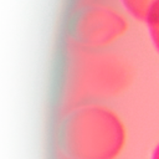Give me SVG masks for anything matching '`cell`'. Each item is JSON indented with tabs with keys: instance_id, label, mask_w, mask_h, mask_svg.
<instances>
[{
	"instance_id": "3957f363",
	"label": "cell",
	"mask_w": 159,
	"mask_h": 159,
	"mask_svg": "<svg viewBox=\"0 0 159 159\" xmlns=\"http://www.w3.org/2000/svg\"><path fill=\"white\" fill-rule=\"evenodd\" d=\"M128 30L125 16L107 4L87 5L73 22V40L77 45L101 50L119 40Z\"/></svg>"
},
{
	"instance_id": "277c9868",
	"label": "cell",
	"mask_w": 159,
	"mask_h": 159,
	"mask_svg": "<svg viewBox=\"0 0 159 159\" xmlns=\"http://www.w3.org/2000/svg\"><path fill=\"white\" fill-rule=\"evenodd\" d=\"M124 11L137 21L150 25L159 20V0H119Z\"/></svg>"
},
{
	"instance_id": "8992f818",
	"label": "cell",
	"mask_w": 159,
	"mask_h": 159,
	"mask_svg": "<svg viewBox=\"0 0 159 159\" xmlns=\"http://www.w3.org/2000/svg\"><path fill=\"white\" fill-rule=\"evenodd\" d=\"M153 159H159V145H158V148H157V149H155V152H154Z\"/></svg>"
},
{
	"instance_id": "7a4b0ae2",
	"label": "cell",
	"mask_w": 159,
	"mask_h": 159,
	"mask_svg": "<svg viewBox=\"0 0 159 159\" xmlns=\"http://www.w3.org/2000/svg\"><path fill=\"white\" fill-rule=\"evenodd\" d=\"M129 81V68L119 56L76 43L65 77V101L81 103L120 92Z\"/></svg>"
},
{
	"instance_id": "6da1fadb",
	"label": "cell",
	"mask_w": 159,
	"mask_h": 159,
	"mask_svg": "<svg viewBox=\"0 0 159 159\" xmlns=\"http://www.w3.org/2000/svg\"><path fill=\"white\" fill-rule=\"evenodd\" d=\"M124 140L120 119L102 106L89 104L75 109L62 128V144L72 159H114Z\"/></svg>"
},
{
	"instance_id": "5b68a950",
	"label": "cell",
	"mask_w": 159,
	"mask_h": 159,
	"mask_svg": "<svg viewBox=\"0 0 159 159\" xmlns=\"http://www.w3.org/2000/svg\"><path fill=\"white\" fill-rule=\"evenodd\" d=\"M148 29H149V35L152 37V41H153L155 48L159 51V20L148 25Z\"/></svg>"
}]
</instances>
